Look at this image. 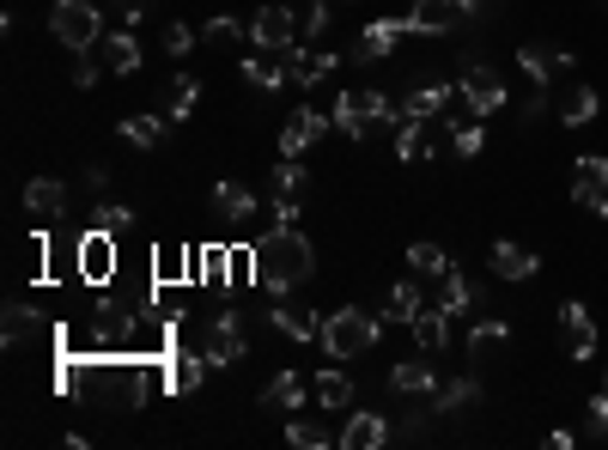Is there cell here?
Returning a JSON list of instances; mask_svg holds the SVG:
<instances>
[{"label": "cell", "mask_w": 608, "mask_h": 450, "mask_svg": "<svg viewBox=\"0 0 608 450\" xmlns=\"http://www.w3.org/2000/svg\"><path fill=\"white\" fill-rule=\"evenodd\" d=\"M475 402H481V384H475V378H450V384L432 390V408H438V414H463V408H475Z\"/></svg>", "instance_id": "34"}, {"label": "cell", "mask_w": 608, "mask_h": 450, "mask_svg": "<svg viewBox=\"0 0 608 450\" xmlns=\"http://www.w3.org/2000/svg\"><path fill=\"white\" fill-rule=\"evenodd\" d=\"M463 7H469V13H475V7H481V0H463Z\"/></svg>", "instance_id": "51"}, {"label": "cell", "mask_w": 608, "mask_h": 450, "mask_svg": "<svg viewBox=\"0 0 608 450\" xmlns=\"http://www.w3.org/2000/svg\"><path fill=\"white\" fill-rule=\"evenodd\" d=\"M195 43H201V31H189V25H171V31H165V49H171L177 61H183V55L195 49Z\"/></svg>", "instance_id": "43"}, {"label": "cell", "mask_w": 608, "mask_h": 450, "mask_svg": "<svg viewBox=\"0 0 608 450\" xmlns=\"http://www.w3.org/2000/svg\"><path fill=\"white\" fill-rule=\"evenodd\" d=\"M244 37H250V25H244V19H232V13H219V19H207V25H201V43H207V49H238Z\"/></svg>", "instance_id": "36"}, {"label": "cell", "mask_w": 608, "mask_h": 450, "mask_svg": "<svg viewBox=\"0 0 608 450\" xmlns=\"http://www.w3.org/2000/svg\"><path fill=\"white\" fill-rule=\"evenodd\" d=\"M396 159L402 165H432V140H426V122L420 116H402L396 122Z\"/></svg>", "instance_id": "30"}, {"label": "cell", "mask_w": 608, "mask_h": 450, "mask_svg": "<svg viewBox=\"0 0 608 450\" xmlns=\"http://www.w3.org/2000/svg\"><path fill=\"white\" fill-rule=\"evenodd\" d=\"M596 110H603L596 86H566V92H560V122H566V128H590Z\"/></svg>", "instance_id": "27"}, {"label": "cell", "mask_w": 608, "mask_h": 450, "mask_svg": "<svg viewBox=\"0 0 608 450\" xmlns=\"http://www.w3.org/2000/svg\"><path fill=\"white\" fill-rule=\"evenodd\" d=\"M304 189V165L299 159H280L274 165V195H299Z\"/></svg>", "instance_id": "42"}, {"label": "cell", "mask_w": 608, "mask_h": 450, "mask_svg": "<svg viewBox=\"0 0 608 450\" xmlns=\"http://www.w3.org/2000/svg\"><path fill=\"white\" fill-rule=\"evenodd\" d=\"M603 7H608V0H603Z\"/></svg>", "instance_id": "53"}, {"label": "cell", "mask_w": 608, "mask_h": 450, "mask_svg": "<svg viewBox=\"0 0 608 450\" xmlns=\"http://www.w3.org/2000/svg\"><path fill=\"white\" fill-rule=\"evenodd\" d=\"M110 256H116V232H86L80 238V274L86 280H110Z\"/></svg>", "instance_id": "20"}, {"label": "cell", "mask_w": 608, "mask_h": 450, "mask_svg": "<svg viewBox=\"0 0 608 450\" xmlns=\"http://www.w3.org/2000/svg\"><path fill=\"white\" fill-rule=\"evenodd\" d=\"M408 329H414V347H420V353H432V359L450 347V317H444V311H438V305H426L420 317L408 323Z\"/></svg>", "instance_id": "24"}, {"label": "cell", "mask_w": 608, "mask_h": 450, "mask_svg": "<svg viewBox=\"0 0 608 450\" xmlns=\"http://www.w3.org/2000/svg\"><path fill=\"white\" fill-rule=\"evenodd\" d=\"M201 104V80L195 74H177V86H171V98H165V116L171 122H189V110Z\"/></svg>", "instance_id": "38"}, {"label": "cell", "mask_w": 608, "mask_h": 450, "mask_svg": "<svg viewBox=\"0 0 608 450\" xmlns=\"http://www.w3.org/2000/svg\"><path fill=\"white\" fill-rule=\"evenodd\" d=\"M444 122H450V146H457V159H481V153H487V128H481V116L475 122L444 116Z\"/></svg>", "instance_id": "35"}, {"label": "cell", "mask_w": 608, "mask_h": 450, "mask_svg": "<svg viewBox=\"0 0 608 450\" xmlns=\"http://www.w3.org/2000/svg\"><path fill=\"white\" fill-rule=\"evenodd\" d=\"M98 49H104V67H110V74H128V80L140 74V43H134V31H110Z\"/></svg>", "instance_id": "31"}, {"label": "cell", "mask_w": 608, "mask_h": 450, "mask_svg": "<svg viewBox=\"0 0 608 450\" xmlns=\"http://www.w3.org/2000/svg\"><path fill=\"white\" fill-rule=\"evenodd\" d=\"M390 432H396V426H390L384 414L353 408V414H347V426H341V450H378V445H390Z\"/></svg>", "instance_id": "15"}, {"label": "cell", "mask_w": 608, "mask_h": 450, "mask_svg": "<svg viewBox=\"0 0 608 450\" xmlns=\"http://www.w3.org/2000/svg\"><path fill=\"white\" fill-rule=\"evenodd\" d=\"M244 80H250V86H262V92H274L280 80H292V67H286V55H268V49H256L250 61H244Z\"/></svg>", "instance_id": "32"}, {"label": "cell", "mask_w": 608, "mask_h": 450, "mask_svg": "<svg viewBox=\"0 0 608 450\" xmlns=\"http://www.w3.org/2000/svg\"><path fill=\"white\" fill-rule=\"evenodd\" d=\"M384 122H402V104H390L378 86H353V92L335 98V128H341L347 140H371Z\"/></svg>", "instance_id": "3"}, {"label": "cell", "mask_w": 608, "mask_h": 450, "mask_svg": "<svg viewBox=\"0 0 608 450\" xmlns=\"http://www.w3.org/2000/svg\"><path fill=\"white\" fill-rule=\"evenodd\" d=\"M584 408H590V438H608V390H603V396H590Z\"/></svg>", "instance_id": "46"}, {"label": "cell", "mask_w": 608, "mask_h": 450, "mask_svg": "<svg viewBox=\"0 0 608 450\" xmlns=\"http://www.w3.org/2000/svg\"><path fill=\"white\" fill-rule=\"evenodd\" d=\"M469 19L475 13H469L463 0H414L408 25H414V37H450V31H463Z\"/></svg>", "instance_id": "8"}, {"label": "cell", "mask_w": 608, "mask_h": 450, "mask_svg": "<svg viewBox=\"0 0 608 450\" xmlns=\"http://www.w3.org/2000/svg\"><path fill=\"white\" fill-rule=\"evenodd\" d=\"M469 305H481V286L469 274H457V268H450V274L438 280V311H444V317H463Z\"/></svg>", "instance_id": "25"}, {"label": "cell", "mask_w": 608, "mask_h": 450, "mask_svg": "<svg viewBox=\"0 0 608 450\" xmlns=\"http://www.w3.org/2000/svg\"><path fill=\"white\" fill-rule=\"evenodd\" d=\"M402 37H414V25H408V19H378V25H365V37L353 43V61H359V67H378V61H390V55L402 49Z\"/></svg>", "instance_id": "11"}, {"label": "cell", "mask_w": 608, "mask_h": 450, "mask_svg": "<svg viewBox=\"0 0 608 450\" xmlns=\"http://www.w3.org/2000/svg\"><path fill=\"white\" fill-rule=\"evenodd\" d=\"M201 353H207L213 371H232V365L250 359V341H244V329H238V311H219V317L201 329Z\"/></svg>", "instance_id": "7"}, {"label": "cell", "mask_w": 608, "mask_h": 450, "mask_svg": "<svg viewBox=\"0 0 608 450\" xmlns=\"http://www.w3.org/2000/svg\"><path fill=\"white\" fill-rule=\"evenodd\" d=\"M110 13H116V19H140L146 0H110Z\"/></svg>", "instance_id": "49"}, {"label": "cell", "mask_w": 608, "mask_h": 450, "mask_svg": "<svg viewBox=\"0 0 608 450\" xmlns=\"http://www.w3.org/2000/svg\"><path fill=\"white\" fill-rule=\"evenodd\" d=\"M517 61H523V74H529V86H548L554 80V49H542V43H523V49H517Z\"/></svg>", "instance_id": "39"}, {"label": "cell", "mask_w": 608, "mask_h": 450, "mask_svg": "<svg viewBox=\"0 0 608 450\" xmlns=\"http://www.w3.org/2000/svg\"><path fill=\"white\" fill-rule=\"evenodd\" d=\"M311 390H317V408H329V414L353 408V396H359L347 371H323V378H317V384H311Z\"/></svg>", "instance_id": "33"}, {"label": "cell", "mask_w": 608, "mask_h": 450, "mask_svg": "<svg viewBox=\"0 0 608 450\" xmlns=\"http://www.w3.org/2000/svg\"><path fill=\"white\" fill-rule=\"evenodd\" d=\"M250 274H256V286L286 299V292H299L304 280L317 274V250H311V238L299 225H274L262 244H250Z\"/></svg>", "instance_id": "1"}, {"label": "cell", "mask_w": 608, "mask_h": 450, "mask_svg": "<svg viewBox=\"0 0 608 450\" xmlns=\"http://www.w3.org/2000/svg\"><path fill=\"white\" fill-rule=\"evenodd\" d=\"M420 311H426L420 274H414V280H396V286H390V299H384V323H414Z\"/></svg>", "instance_id": "28"}, {"label": "cell", "mask_w": 608, "mask_h": 450, "mask_svg": "<svg viewBox=\"0 0 608 450\" xmlns=\"http://www.w3.org/2000/svg\"><path fill=\"white\" fill-rule=\"evenodd\" d=\"M268 213H274V225H299V195H274V207H268Z\"/></svg>", "instance_id": "47"}, {"label": "cell", "mask_w": 608, "mask_h": 450, "mask_svg": "<svg viewBox=\"0 0 608 450\" xmlns=\"http://www.w3.org/2000/svg\"><path fill=\"white\" fill-rule=\"evenodd\" d=\"M49 31H55V43H67L74 55H92L98 43H104V13H98L92 0H55Z\"/></svg>", "instance_id": "4"}, {"label": "cell", "mask_w": 608, "mask_h": 450, "mask_svg": "<svg viewBox=\"0 0 608 450\" xmlns=\"http://www.w3.org/2000/svg\"><path fill=\"white\" fill-rule=\"evenodd\" d=\"M286 445L292 450H329V445H341V432H335L329 420H317V414H292V420H286Z\"/></svg>", "instance_id": "18"}, {"label": "cell", "mask_w": 608, "mask_h": 450, "mask_svg": "<svg viewBox=\"0 0 608 450\" xmlns=\"http://www.w3.org/2000/svg\"><path fill=\"white\" fill-rule=\"evenodd\" d=\"M329 122H335V116H323V110L299 104V110L286 116V128H280V159H304V153H311V146L329 134Z\"/></svg>", "instance_id": "10"}, {"label": "cell", "mask_w": 608, "mask_h": 450, "mask_svg": "<svg viewBox=\"0 0 608 450\" xmlns=\"http://www.w3.org/2000/svg\"><path fill=\"white\" fill-rule=\"evenodd\" d=\"M329 7H353V0H329Z\"/></svg>", "instance_id": "52"}, {"label": "cell", "mask_w": 608, "mask_h": 450, "mask_svg": "<svg viewBox=\"0 0 608 450\" xmlns=\"http://www.w3.org/2000/svg\"><path fill=\"white\" fill-rule=\"evenodd\" d=\"M487 262H493V274H499V280H536L542 256H536V250H523V244H511V238H499V244H493V256H487Z\"/></svg>", "instance_id": "17"}, {"label": "cell", "mask_w": 608, "mask_h": 450, "mask_svg": "<svg viewBox=\"0 0 608 450\" xmlns=\"http://www.w3.org/2000/svg\"><path fill=\"white\" fill-rule=\"evenodd\" d=\"M299 37H304V19L292 13L286 0H268L262 13H250V43H256V49H268V55H286Z\"/></svg>", "instance_id": "5"}, {"label": "cell", "mask_w": 608, "mask_h": 450, "mask_svg": "<svg viewBox=\"0 0 608 450\" xmlns=\"http://www.w3.org/2000/svg\"><path fill=\"white\" fill-rule=\"evenodd\" d=\"M505 347H511V323L493 317V311H487V317H475V329H469V353H475V359H499Z\"/></svg>", "instance_id": "21"}, {"label": "cell", "mask_w": 608, "mask_h": 450, "mask_svg": "<svg viewBox=\"0 0 608 450\" xmlns=\"http://www.w3.org/2000/svg\"><path fill=\"white\" fill-rule=\"evenodd\" d=\"M450 98H457V86H414L408 98H402V116H420V122H432V116H444L450 110Z\"/></svg>", "instance_id": "26"}, {"label": "cell", "mask_w": 608, "mask_h": 450, "mask_svg": "<svg viewBox=\"0 0 608 450\" xmlns=\"http://www.w3.org/2000/svg\"><path fill=\"white\" fill-rule=\"evenodd\" d=\"M438 390V365L432 353H414L402 365H390V396H432Z\"/></svg>", "instance_id": "14"}, {"label": "cell", "mask_w": 608, "mask_h": 450, "mask_svg": "<svg viewBox=\"0 0 608 450\" xmlns=\"http://www.w3.org/2000/svg\"><path fill=\"white\" fill-rule=\"evenodd\" d=\"M207 353H201V347H195V353H189V347H183V353H171V390H177V396H195V390L201 384H207Z\"/></svg>", "instance_id": "29"}, {"label": "cell", "mask_w": 608, "mask_h": 450, "mask_svg": "<svg viewBox=\"0 0 608 450\" xmlns=\"http://www.w3.org/2000/svg\"><path fill=\"white\" fill-rule=\"evenodd\" d=\"M7 347H25V341H37V311L31 305H7Z\"/></svg>", "instance_id": "41"}, {"label": "cell", "mask_w": 608, "mask_h": 450, "mask_svg": "<svg viewBox=\"0 0 608 450\" xmlns=\"http://www.w3.org/2000/svg\"><path fill=\"white\" fill-rule=\"evenodd\" d=\"M98 80H104V61H92V55H80V67H74V86H80V92H92Z\"/></svg>", "instance_id": "45"}, {"label": "cell", "mask_w": 608, "mask_h": 450, "mask_svg": "<svg viewBox=\"0 0 608 450\" xmlns=\"http://www.w3.org/2000/svg\"><path fill=\"white\" fill-rule=\"evenodd\" d=\"M207 207H213V220H219V225H244V220L262 213V201H256V189H244V183H213Z\"/></svg>", "instance_id": "13"}, {"label": "cell", "mask_w": 608, "mask_h": 450, "mask_svg": "<svg viewBox=\"0 0 608 450\" xmlns=\"http://www.w3.org/2000/svg\"><path fill=\"white\" fill-rule=\"evenodd\" d=\"M457 92H463L469 116H499V110H505V80H499V67H493V61H475V55L463 61V80H457Z\"/></svg>", "instance_id": "6"}, {"label": "cell", "mask_w": 608, "mask_h": 450, "mask_svg": "<svg viewBox=\"0 0 608 450\" xmlns=\"http://www.w3.org/2000/svg\"><path fill=\"white\" fill-rule=\"evenodd\" d=\"M329 31V0H317L311 13H304V37H323Z\"/></svg>", "instance_id": "48"}, {"label": "cell", "mask_w": 608, "mask_h": 450, "mask_svg": "<svg viewBox=\"0 0 608 450\" xmlns=\"http://www.w3.org/2000/svg\"><path fill=\"white\" fill-rule=\"evenodd\" d=\"M384 329H390L384 317H371V311H359V305L329 311V317H323V353L329 359H365L371 347L384 341Z\"/></svg>", "instance_id": "2"}, {"label": "cell", "mask_w": 608, "mask_h": 450, "mask_svg": "<svg viewBox=\"0 0 608 450\" xmlns=\"http://www.w3.org/2000/svg\"><path fill=\"white\" fill-rule=\"evenodd\" d=\"M165 122H171V116H122V140H128V146H159Z\"/></svg>", "instance_id": "40"}, {"label": "cell", "mask_w": 608, "mask_h": 450, "mask_svg": "<svg viewBox=\"0 0 608 450\" xmlns=\"http://www.w3.org/2000/svg\"><path fill=\"white\" fill-rule=\"evenodd\" d=\"M25 213L37 225H55L67 213V183H55V177H31L25 183Z\"/></svg>", "instance_id": "16"}, {"label": "cell", "mask_w": 608, "mask_h": 450, "mask_svg": "<svg viewBox=\"0 0 608 450\" xmlns=\"http://www.w3.org/2000/svg\"><path fill=\"white\" fill-rule=\"evenodd\" d=\"M560 347H566L572 365H584V359L596 353V323H590V311H584L578 299H566V305H560Z\"/></svg>", "instance_id": "12"}, {"label": "cell", "mask_w": 608, "mask_h": 450, "mask_svg": "<svg viewBox=\"0 0 608 450\" xmlns=\"http://www.w3.org/2000/svg\"><path fill=\"white\" fill-rule=\"evenodd\" d=\"M268 317H274V329L286 335V341H323V317L311 305H274Z\"/></svg>", "instance_id": "19"}, {"label": "cell", "mask_w": 608, "mask_h": 450, "mask_svg": "<svg viewBox=\"0 0 608 450\" xmlns=\"http://www.w3.org/2000/svg\"><path fill=\"white\" fill-rule=\"evenodd\" d=\"M286 67H292V80H299V86H323L341 61H335V55H323V49H304V43H292V49H286Z\"/></svg>", "instance_id": "22"}, {"label": "cell", "mask_w": 608, "mask_h": 450, "mask_svg": "<svg viewBox=\"0 0 608 450\" xmlns=\"http://www.w3.org/2000/svg\"><path fill=\"white\" fill-rule=\"evenodd\" d=\"M98 232H128V207H116V201H104V207H98Z\"/></svg>", "instance_id": "44"}, {"label": "cell", "mask_w": 608, "mask_h": 450, "mask_svg": "<svg viewBox=\"0 0 608 450\" xmlns=\"http://www.w3.org/2000/svg\"><path fill=\"white\" fill-rule=\"evenodd\" d=\"M304 396H317V390L304 384L299 371H280L274 384L262 390V408H268V414H292V408H304Z\"/></svg>", "instance_id": "23"}, {"label": "cell", "mask_w": 608, "mask_h": 450, "mask_svg": "<svg viewBox=\"0 0 608 450\" xmlns=\"http://www.w3.org/2000/svg\"><path fill=\"white\" fill-rule=\"evenodd\" d=\"M499 13H505V0H481V7H475L481 25H487V19H499Z\"/></svg>", "instance_id": "50"}, {"label": "cell", "mask_w": 608, "mask_h": 450, "mask_svg": "<svg viewBox=\"0 0 608 450\" xmlns=\"http://www.w3.org/2000/svg\"><path fill=\"white\" fill-rule=\"evenodd\" d=\"M572 201H578L590 220H608V159H578L572 165Z\"/></svg>", "instance_id": "9"}, {"label": "cell", "mask_w": 608, "mask_h": 450, "mask_svg": "<svg viewBox=\"0 0 608 450\" xmlns=\"http://www.w3.org/2000/svg\"><path fill=\"white\" fill-rule=\"evenodd\" d=\"M408 268H414V274H420V280H444L450 274V256L444 250H438V244H408Z\"/></svg>", "instance_id": "37"}]
</instances>
